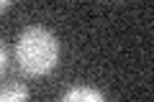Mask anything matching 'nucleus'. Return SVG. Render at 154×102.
Here are the masks:
<instances>
[{
    "label": "nucleus",
    "instance_id": "1",
    "mask_svg": "<svg viewBox=\"0 0 154 102\" xmlns=\"http://www.w3.org/2000/svg\"><path fill=\"white\" fill-rule=\"evenodd\" d=\"M59 38L44 26H28L18 33L16 61L26 77H46L59 61Z\"/></svg>",
    "mask_w": 154,
    "mask_h": 102
},
{
    "label": "nucleus",
    "instance_id": "2",
    "mask_svg": "<svg viewBox=\"0 0 154 102\" xmlns=\"http://www.w3.org/2000/svg\"><path fill=\"white\" fill-rule=\"evenodd\" d=\"M59 102H108L105 95L98 89V87H90V84H75L62 95Z\"/></svg>",
    "mask_w": 154,
    "mask_h": 102
},
{
    "label": "nucleus",
    "instance_id": "3",
    "mask_svg": "<svg viewBox=\"0 0 154 102\" xmlns=\"http://www.w3.org/2000/svg\"><path fill=\"white\" fill-rule=\"evenodd\" d=\"M0 102H28V87L23 82L0 84Z\"/></svg>",
    "mask_w": 154,
    "mask_h": 102
},
{
    "label": "nucleus",
    "instance_id": "4",
    "mask_svg": "<svg viewBox=\"0 0 154 102\" xmlns=\"http://www.w3.org/2000/svg\"><path fill=\"white\" fill-rule=\"evenodd\" d=\"M5 61H8V54H5V46L0 43V74L5 71Z\"/></svg>",
    "mask_w": 154,
    "mask_h": 102
},
{
    "label": "nucleus",
    "instance_id": "5",
    "mask_svg": "<svg viewBox=\"0 0 154 102\" xmlns=\"http://www.w3.org/2000/svg\"><path fill=\"white\" fill-rule=\"evenodd\" d=\"M11 8V0H0V13H5Z\"/></svg>",
    "mask_w": 154,
    "mask_h": 102
}]
</instances>
